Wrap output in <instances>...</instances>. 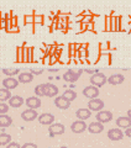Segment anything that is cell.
I'll use <instances>...</instances> for the list:
<instances>
[{
    "label": "cell",
    "mask_w": 131,
    "mask_h": 148,
    "mask_svg": "<svg viewBox=\"0 0 131 148\" xmlns=\"http://www.w3.org/2000/svg\"><path fill=\"white\" fill-rule=\"evenodd\" d=\"M90 84L92 85H94L97 88H100L105 84V83H108V78L105 77V74H103V73H97V74H93V75L90 77Z\"/></svg>",
    "instance_id": "1"
},
{
    "label": "cell",
    "mask_w": 131,
    "mask_h": 148,
    "mask_svg": "<svg viewBox=\"0 0 131 148\" xmlns=\"http://www.w3.org/2000/svg\"><path fill=\"white\" fill-rule=\"evenodd\" d=\"M83 73L82 69H77V71H74V69H69L67 73L63 74V79L68 83H76L79 77H81V74Z\"/></svg>",
    "instance_id": "2"
},
{
    "label": "cell",
    "mask_w": 131,
    "mask_h": 148,
    "mask_svg": "<svg viewBox=\"0 0 131 148\" xmlns=\"http://www.w3.org/2000/svg\"><path fill=\"white\" fill-rule=\"evenodd\" d=\"M95 119H97L98 122H100L103 125L108 123L113 120V112H111V111H108V110H101L95 115Z\"/></svg>",
    "instance_id": "3"
},
{
    "label": "cell",
    "mask_w": 131,
    "mask_h": 148,
    "mask_svg": "<svg viewBox=\"0 0 131 148\" xmlns=\"http://www.w3.org/2000/svg\"><path fill=\"white\" fill-rule=\"evenodd\" d=\"M48 131H50V137H54V136L63 135L66 131V127H64V125L56 122V123H52L51 126H48Z\"/></svg>",
    "instance_id": "4"
},
{
    "label": "cell",
    "mask_w": 131,
    "mask_h": 148,
    "mask_svg": "<svg viewBox=\"0 0 131 148\" xmlns=\"http://www.w3.org/2000/svg\"><path fill=\"white\" fill-rule=\"evenodd\" d=\"M83 95L88 99H97L99 96V88H97L94 85H88L83 89Z\"/></svg>",
    "instance_id": "5"
},
{
    "label": "cell",
    "mask_w": 131,
    "mask_h": 148,
    "mask_svg": "<svg viewBox=\"0 0 131 148\" xmlns=\"http://www.w3.org/2000/svg\"><path fill=\"white\" fill-rule=\"evenodd\" d=\"M54 115L53 114H50V112H45V114H41L39 115V122L41 125H45V126H51L52 123H54Z\"/></svg>",
    "instance_id": "6"
},
{
    "label": "cell",
    "mask_w": 131,
    "mask_h": 148,
    "mask_svg": "<svg viewBox=\"0 0 131 148\" xmlns=\"http://www.w3.org/2000/svg\"><path fill=\"white\" fill-rule=\"evenodd\" d=\"M104 101L100 100V99H92L89 103H88V109H89L90 111H97V112H99V111H101L103 109H104Z\"/></svg>",
    "instance_id": "7"
},
{
    "label": "cell",
    "mask_w": 131,
    "mask_h": 148,
    "mask_svg": "<svg viewBox=\"0 0 131 148\" xmlns=\"http://www.w3.org/2000/svg\"><path fill=\"white\" fill-rule=\"evenodd\" d=\"M39 117V114H37L36 110H32V109H26L25 111L21 112V119L26 122H30V121H34Z\"/></svg>",
    "instance_id": "8"
},
{
    "label": "cell",
    "mask_w": 131,
    "mask_h": 148,
    "mask_svg": "<svg viewBox=\"0 0 131 148\" xmlns=\"http://www.w3.org/2000/svg\"><path fill=\"white\" fill-rule=\"evenodd\" d=\"M124 132L120 128H110L108 131V138L111 141H121L124 138Z\"/></svg>",
    "instance_id": "9"
},
{
    "label": "cell",
    "mask_w": 131,
    "mask_h": 148,
    "mask_svg": "<svg viewBox=\"0 0 131 148\" xmlns=\"http://www.w3.org/2000/svg\"><path fill=\"white\" fill-rule=\"evenodd\" d=\"M87 128H88V125L85 123V121H81V120L74 121L71 125V131L73 133H82V132L85 131Z\"/></svg>",
    "instance_id": "10"
},
{
    "label": "cell",
    "mask_w": 131,
    "mask_h": 148,
    "mask_svg": "<svg viewBox=\"0 0 131 148\" xmlns=\"http://www.w3.org/2000/svg\"><path fill=\"white\" fill-rule=\"evenodd\" d=\"M125 80V77L123 75V74L120 73H115V74H111V75L108 78V83L111 85H120L123 84Z\"/></svg>",
    "instance_id": "11"
},
{
    "label": "cell",
    "mask_w": 131,
    "mask_h": 148,
    "mask_svg": "<svg viewBox=\"0 0 131 148\" xmlns=\"http://www.w3.org/2000/svg\"><path fill=\"white\" fill-rule=\"evenodd\" d=\"M53 104L57 106L58 109H61V110H67V109H69V106H71V103H69L67 99H64L62 95H61V96H57V98L54 99Z\"/></svg>",
    "instance_id": "12"
},
{
    "label": "cell",
    "mask_w": 131,
    "mask_h": 148,
    "mask_svg": "<svg viewBox=\"0 0 131 148\" xmlns=\"http://www.w3.org/2000/svg\"><path fill=\"white\" fill-rule=\"evenodd\" d=\"M26 106L29 109H32V110L39 109L41 106V99L39 96H30V98L26 99Z\"/></svg>",
    "instance_id": "13"
},
{
    "label": "cell",
    "mask_w": 131,
    "mask_h": 148,
    "mask_svg": "<svg viewBox=\"0 0 131 148\" xmlns=\"http://www.w3.org/2000/svg\"><path fill=\"white\" fill-rule=\"evenodd\" d=\"M19 85V80L15 79L14 77H8L6 79L3 80V86L8 90H11V89H16Z\"/></svg>",
    "instance_id": "14"
},
{
    "label": "cell",
    "mask_w": 131,
    "mask_h": 148,
    "mask_svg": "<svg viewBox=\"0 0 131 148\" xmlns=\"http://www.w3.org/2000/svg\"><path fill=\"white\" fill-rule=\"evenodd\" d=\"M87 130L90 133H93V135H98V133L103 132V130H104V125L100 123V122H98V121H95V122H92V123L88 125V128Z\"/></svg>",
    "instance_id": "15"
},
{
    "label": "cell",
    "mask_w": 131,
    "mask_h": 148,
    "mask_svg": "<svg viewBox=\"0 0 131 148\" xmlns=\"http://www.w3.org/2000/svg\"><path fill=\"white\" fill-rule=\"evenodd\" d=\"M116 126L119 128H129L131 127V119L129 116H120L116 119Z\"/></svg>",
    "instance_id": "16"
},
{
    "label": "cell",
    "mask_w": 131,
    "mask_h": 148,
    "mask_svg": "<svg viewBox=\"0 0 131 148\" xmlns=\"http://www.w3.org/2000/svg\"><path fill=\"white\" fill-rule=\"evenodd\" d=\"M24 103L25 101L20 95H12L10 98V100H9V106H11L14 109H19L20 106L24 105Z\"/></svg>",
    "instance_id": "17"
},
{
    "label": "cell",
    "mask_w": 131,
    "mask_h": 148,
    "mask_svg": "<svg viewBox=\"0 0 131 148\" xmlns=\"http://www.w3.org/2000/svg\"><path fill=\"white\" fill-rule=\"evenodd\" d=\"M92 115V111L89 109H78L76 111V116L77 119H79L81 121H85L87 119H89Z\"/></svg>",
    "instance_id": "18"
},
{
    "label": "cell",
    "mask_w": 131,
    "mask_h": 148,
    "mask_svg": "<svg viewBox=\"0 0 131 148\" xmlns=\"http://www.w3.org/2000/svg\"><path fill=\"white\" fill-rule=\"evenodd\" d=\"M58 94V88L53 85L52 83H47L46 84V95L45 96H48V98H53Z\"/></svg>",
    "instance_id": "19"
},
{
    "label": "cell",
    "mask_w": 131,
    "mask_h": 148,
    "mask_svg": "<svg viewBox=\"0 0 131 148\" xmlns=\"http://www.w3.org/2000/svg\"><path fill=\"white\" fill-rule=\"evenodd\" d=\"M11 123H12V119L9 116L8 114H1L0 115V127L1 128L11 126Z\"/></svg>",
    "instance_id": "20"
},
{
    "label": "cell",
    "mask_w": 131,
    "mask_h": 148,
    "mask_svg": "<svg viewBox=\"0 0 131 148\" xmlns=\"http://www.w3.org/2000/svg\"><path fill=\"white\" fill-rule=\"evenodd\" d=\"M19 83H22V84H26V83H31L34 80V75L31 73H20L19 74V78H17Z\"/></svg>",
    "instance_id": "21"
},
{
    "label": "cell",
    "mask_w": 131,
    "mask_h": 148,
    "mask_svg": "<svg viewBox=\"0 0 131 148\" xmlns=\"http://www.w3.org/2000/svg\"><path fill=\"white\" fill-rule=\"evenodd\" d=\"M11 96H12V95H11L10 90L5 89V88L0 89V103H6L8 100H10Z\"/></svg>",
    "instance_id": "22"
},
{
    "label": "cell",
    "mask_w": 131,
    "mask_h": 148,
    "mask_svg": "<svg viewBox=\"0 0 131 148\" xmlns=\"http://www.w3.org/2000/svg\"><path fill=\"white\" fill-rule=\"evenodd\" d=\"M62 96H63L64 99H67L69 103H71V101H73V100L77 99V92L74 91V90H72V89H68V90H66V91L63 92Z\"/></svg>",
    "instance_id": "23"
},
{
    "label": "cell",
    "mask_w": 131,
    "mask_h": 148,
    "mask_svg": "<svg viewBox=\"0 0 131 148\" xmlns=\"http://www.w3.org/2000/svg\"><path fill=\"white\" fill-rule=\"evenodd\" d=\"M11 142V136L9 133H0V146H8Z\"/></svg>",
    "instance_id": "24"
},
{
    "label": "cell",
    "mask_w": 131,
    "mask_h": 148,
    "mask_svg": "<svg viewBox=\"0 0 131 148\" xmlns=\"http://www.w3.org/2000/svg\"><path fill=\"white\" fill-rule=\"evenodd\" d=\"M35 94L36 96H45L46 95V84H39L35 88Z\"/></svg>",
    "instance_id": "25"
},
{
    "label": "cell",
    "mask_w": 131,
    "mask_h": 148,
    "mask_svg": "<svg viewBox=\"0 0 131 148\" xmlns=\"http://www.w3.org/2000/svg\"><path fill=\"white\" fill-rule=\"evenodd\" d=\"M121 17H111V31H120Z\"/></svg>",
    "instance_id": "26"
},
{
    "label": "cell",
    "mask_w": 131,
    "mask_h": 148,
    "mask_svg": "<svg viewBox=\"0 0 131 148\" xmlns=\"http://www.w3.org/2000/svg\"><path fill=\"white\" fill-rule=\"evenodd\" d=\"M32 51H34L32 47L31 48H24V62H32Z\"/></svg>",
    "instance_id": "27"
},
{
    "label": "cell",
    "mask_w": 131,
    "mask_h": 148,
    "mask_svg": "<svg viewBox=\"0 0 131 148\" xmlns=\"http://www.w3.org/2000/svg\"><path fill=\"white\" fill-rule=\"evenodd\" d=\"M3 73L8 77H14V75H16V74L20 73V69H17V68H5V69H3Z\"/></svg>",
    "instance_id": "28"
},
{
    "label": "cell",
    "mask_w": 131,
    "mask_h": 148,
    "mask_svg": "<svg viewBox=\"0 0 131 148\" xmlns=\"http://www.w3.org/2000/svg\"><path fill=\"white\" fill-rule=\"evenodd\" d=\"M17 62H24V48L19 47L17 48Z\"/></svg>",
    "instance_id": "29"
},
{
    "label": "cell",
    "mask_w": 131,
    "mask_h": 148,
    "mask_svg": "<svg viewBox=\"0 0 131 148\" xmlns=\"http://www.w3.org/2000/svg\"><path fill=\"white\" fill-rule=\"evenodd\" d=\"M8 111H9V105L6 103H0V115L8 114Z\"/></svg>",
    "instance_id": "30"
},
{
    "label": "cell",
    "mask_w": 131,
    "mask_h": 148,
    "mask_svg": "<svg viewBox=\"0 0 131 148\" xmlns=\"http://www.w3.org/2000/svg\"><path fill=\"white\" fill-rule=\"evenodd\" d=\"M105 31H111V18L110 17H106V21H105Z\"/></svg>",
    "instance_id": "31"
},
{
    "label": "cell",
    "mask_w": 131,
    "mask_h": 148,
    "mask_svg": "<svg viewBox=\"0 0 131 148\" xmlns=\"http://www.w3.org/2000/svg\"><path fill=\"white\" fill-rule=\"evenodd\" d=\"M21 148H39V147H37V145H35V143H32V142H26L24 146H21Z\"/></svg>",
    "instance_id": "32"
},
{
    "label": "cell",
    "mask_w": 131,
    "mask_h": 148,
    "mask_svg": "<svg viewBox=\"0 0 131 148\" xmlns=\"http://www.w3.org/2000/svg\"><path fill=\"white\" fill-rule=\"evenodd\" d=\"M30 73L32 75H40V74L43 73V71L42 69H30Z\"/></svg>",
    "instance_id": "33"
},
{
    "label": "cell",
    "mask_w": 131,
    "mask_h": 148,
    "mask_svg": "<svg viewBox=\"0 0 131 148\" xmlns=\"http://www.w3.org/2000/svg\"><path fill=\"white\" fill-rule=\"evenodd\" d=\"M6 148H21V146L19 145L17 142H10L9 145L6 146Z\"/></svg>",
    "instance_id": "34"
},
{
    "label": "cell",
    "mask_w": 131,
    "mask_h": 148,
    "mask_svg": "<svg viewBox=\"0 0 131 148\" xmlns=\"http://www.w3.org/2000/svg\"><path fill=\"white\" fill-rule=\"evenodd\" d=\"M25 24H34V16L32 15L25 16Z\"/></svg>",
    "instance_id": "35"
},
{
    "label": "cell",
    "mask_w": 131,
    "mask_h": 148,
    "mask_svg": "<svg viewBox=\"0 0 131 148\" xmlns=\"http://www.w3.org/2000/svg\"><path fill=\"white\" fill-rule=\"evenodd\" d=\"M42 17L41 15H39V16H34V24H42Z\"/></svg>",
    "instance_id": "36"
},
{
    "label": "cell",
    "mask_w": 131,
    "mask_h": 148,
    "mask_svg": "<svg viewBox=\"0 0 131 148\" xmlns=\"http://www.w3.org/2000/svg\"><path fill=\"white\" fill-rule=\"evenodd\" d=\"M85 73H89V74H97V73H99V69H85Z\"/></svg>",
    "instance_id": "37"
},
{
    "label": "cell",
    "mask_w": 131,
    "mask_h": 148,
    "mask_svg": "<svg viewBox=\"0 0 131 148\" xmlns=\"http://www.w3.org/2000/svg\"><path fill=\"white\" fill-rule=\"evenodd\" d=\"M125 136H128L129 138H131V127H129V128H126L125 130V133H124Z\"/></svg>",
    "instance_id": "38"
},
{
    "label": "cell",
    "mask_w": 131,
    "mask_h": 148,
    "mask_svg": "<svg viewBox=\"0 0 131 148\" xmlns=\"http://www.w3.org/2000/svg\"><path fill=\"white\" fill-rule=\"evenodd\" d=\"M87 27H88V29H89L90 31H94V30H93V24H92V22H90V24H88Z\"/></svg>",
    "instance_id": "39"
},
{
    "label": "cell",
    "mask_w": 131,
    "mask_h": 148,
    "mask_svg": "<svg viewBox=\"0 0 131 148\" xmlns=\"http://www.w3.org/2000/svg\"><path fill=\"white\" fill-rule=\"evenodd\" d=\"M128 116H129V117L131 119V109H130V110L128 111Z\"/></svg>",
    "instance_id": "40"
},
{
    "label": "cell",
    "mask_w": 131,
    "mask_h": 148,
    "mask_svg": "<svg viewBox=\"0 0 131 148\" xmlns=\"http://www.w3.org/2000/svg\"><path fill=\"white\" fill-rule=\"evenodd\" d=\"M59 148H69V147H67V146H62V147H59Z\"/></svg>",
    "instance_id": "41"
},
{
    "label": "cell",
    "mask_w": 131,
    "mask_h": 148,
    "mask_svg": "<svg viewBox=\"0 0 131 148\" xmlns=\"http://www.w3.org/2000/svg\"><path fill=\"white\" fill-rule=\"evenodd\" d=\"M46 148H51V147H46Z\"/></svg>",
    "instance_id": "42"
}]
</instances>
